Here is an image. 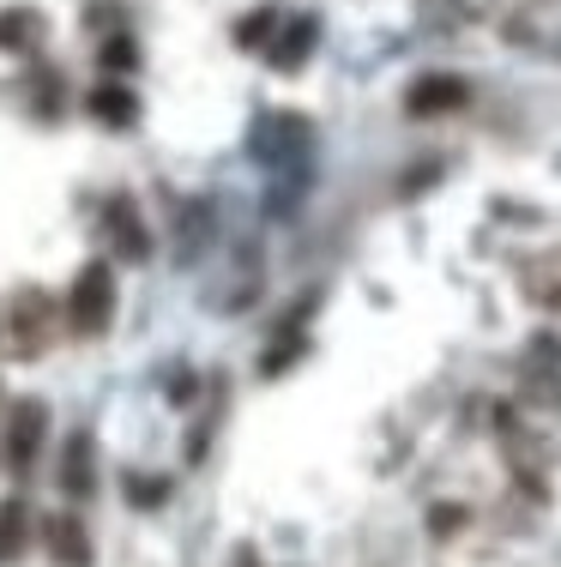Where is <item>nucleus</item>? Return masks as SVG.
Instances as JSON below:
<instances>
[{
	"label": "nucleus",
	"mask_w": 561,
	"mask_h": 567,
	"mask_svg": "<svg viewBox=\"0 0 561 567\" xmlns=\"http://www.w3.org/2000/svg\"><path fill=\"white\" fill-rule=\"evenodd\" d=\"M429 525H435V532H459V525H465V513H459V507H440Z\"/></svg>",
	"instance_id": "nucleus-17"
},
{
	"label": "nucleus",
	"mask_w": 561,
	"mask_h": 567,
	"mask_svg": "<svg viewBox=\"0 0 561 567\" xmlns=\"http://www.w3.org/2000/svg\"><path fill=\"white\" fill-rule=\"evenodd\" d=\"M61 320L73 339H103L115 320V266L110 260H85L66 284V302H61Z\"/></svg>",
	"instance_id": "nucleus-2"
},
{
	"label": "nucleus",
	"mask_w": 561,
	"mask_h": 567,
	"mask_svg": "<svg viewBox=\"0 0 561 567\" xmlns=\"http://www.w3.org/2000/svg\"><path fill=\"white\" fill-rule=\"evenodd\" d=\"M103 73H115V79H122V73H133V66H139V43H133V37L127 31H110V37H103Z\"/></svg>",
	"instance_id": "nucleus-15"
},
{
	"label": "nucleus",
	"mask_w": 561,
	"mask_h": 567,
	"mask_svg": "<svg viewBox=\"0 0 561 567\" xmlns=\"http://www.w3.org/2000/svg\"><path fill=\"white\" fill-rule=\"evenodd\" d=\"M164 495H169V483H164V477H139V471L127 477V502H133V507H157Z\"/></svg>",
	"instance_id": "nucleus-16"
},
{
	"label": "nucleus",
	"mask_w": 561,
	"mask_h": 567,
	"mask_svg": "<svg viewBox=\"0 0 561 567\" xmlns=\"http://www.w3.org/2000/svg\"><path fill=\"white\" fill-rule=\"evenodd\" d=\"M314 37H320V24H314V19H284V24H278V37L266 43V61H272L278 73H297V66L309 61Z\"/></svg>",
	"instance_id": "nucleus-11"
},
{
	"label": "nucleus",
	"mask_w": 561,
	"mask_h": 567,
	"mask_svg": "<svg viewBox=\"0 0 561 567\" xmlns=\"http://www.w3.org/2000/svg\"><path fill=\"white\" fill-rule=\"evenodd\" d=\"M85 110H91V121H103V127H133V121H139V97L110 79V85H97L85 97Z\"/></svg>",
	"instance_id": "nucleus-13"
},
{
	"label": "nucleus",
	"mask_w": 561,
	"mask_h": 567,
	"mask_svg": "<svg viewBox=\"0 0 561 567\" xmlns=\"http://www.w3.org/2000/svg\"><path fill=\"white\" fill-rule=\"evenodd\" d=\"M43 435H49V404L43 399H19L7 411V435H0V465L12 471V477H24V471L43 458Z\"/></svg>",
	"instance_id": "nucleus-3"
},
{
	"label": "nucleus",
	"mask_w": 561,
	"mask_h": 567,
	"mask_svg": "<svg viewBox=\"0 0 561 567\" xmlns=\"http://www.w3.org/2000/svg\"><path fill=\"white\" fill-rule=\"evenodd\" d=\"M31 507L19 502V495H7V502H0V567H12L24 556V549H31Z\"/></svg>",
	"instance_id": "nucleus-12"
},
{
	"label": "nucleus",
	"mask_w": 561,
	"mask_h": 567,
	"mask_svg": "<svg viewBox=\"0 0 561 567\" xmlns=\"http://www.w3.org/2000/svg\"><path fill=\"white\" fill-rule=\"evenodd\" d=\"M43 544H49V556H55L61 567H91V532L79 525V513H49L43 519Z\"/></svg>",
	"instance_id": "nucleus-9"
},
{
	"label": "nucleus",
	"mask_w": 561,
	"mask_h": 567,
	"mask_svg": "<svg viewBox=\"0 0 561 567\" xmlns=\"http://www.w3.org/2000/svg\"><path fill=\"white\" fill-rule=\"evenodd\" d=\"M278 24H284V7H260V12H248V19L236 24V43H242V49H266Z\"/></svg>",
	"instance_id": "nucleus-14"
},
{
	"label": "nucleus",
	"mask_w": 561,
	"mask_h": 567,
	"mask_svg": "<svg viewBox=\"0 0 561 567\" xmlns=\"http://www.w3.org/2000/svg\"><path fill=\"white\" fill-rule=\"evenodd\" d=\"M103 229H110V248L122 254V260H145V254H152V229H145L139 206H133L127 194H115L110 206H103Z\"/></svg>",
	"instance_id": "nucleus-5"
},
{
	"label": "nucleus",
	"mask_w": 561,
	"mask_h": 567,
	"mask_svg": "<svg viewBox=\"0 0 561 567\" xmlns=\"http://www.w3.org/2000/svg\"><path fill=\"white\" fill-rule=\"evenodd\" d=\"M91 489H97V447H91V429H73L61 447V495L91 502Z\"/></svg>",
	"instance_id": "nucleus-6"
},
{
	"label": "nucleus",
	"mask_w": 561,
	"mask_h": 567,
	"mask_svg": "<svg viewBox=\"0 0 561 567\" xmlns=\"http://www.w3.org/2000/svg\"><path fill=\"white\" fill-rule=\"evenodd\" d=\"M236 567H260V556H253V549H242V556H236Z\"/></svg>",
	"instance_id": "nucleus-18"
},
{
	"label": "nucleus",
	"mask_w": 561,
	"mask_h": 567,
	"mask_svg": "<svg viewBox=\"0 0 561 567\" xmlns=\"http://www.w3.org/2000/svg\"><path fill=\"white\" fill-rule=\"evenodd\" d=\"M61 327V308L49 290H37V284H24V290H12L7 302H0V357L7 362H37L49 350Z\"/></svg>",
	"instance_id": "nucleus-1"
},
{
	"label": "nucleus",
	"mask_w": 561,
	"mask_h": 567,
	"mask_svg": "<svg viewBox=\"0 0 561 567\" xmlns=\"http://www.w3.org/2000/svg\"><path fill=\"white\" fill-rule=\"evenodd\" d=\"M526 393L538 404L561 399V339H555V332H538L531 350H526Z\"/></svg>",
	"instance_id": "nucleus-8"
},
{
	"label": "nucleus",
	"mask_w": 561,
	"mask_h": 567,
	"mask_svg": "<svg viewBox=\"0 0 561 567\" xmlns=\"http://www.w3.org/2000/svg\"><path fill=\"white\" fill-rule=\"evenodd\" d=\"M49 37V19L43 7H0V55H31V49H43Z\"/></svg>",
	"instance_id": "nucleus-10"
},
{
	"label": "nucleus",
	"mask_w": 561,
	"mask_h": 567,
	"mask_svg": "<svg viewBox=\"0 0 561 567\" xmlns=\"http://www.w3.org/2000/svg\"><path fill=\"white\" fill-rule=\"evenodd\" d=\"M519 296L543 315H561V248H543L519 266Z\"/></svg>",
	"instance_id": "nucleus-7"
},
{
	"label": "nucleus",
	"mask_w": 561,
	"mask_h": 567,
	"mask_svg": "<svg viewBox=\"0 0 561 567\" xmlns=\"http://www.w3.org/2000/svg\"><path fill=\"white\" fill-rule=\"evenodd\" d=\"M465 103H471V85H465L459 73H423V79H411V91H405V115L411 121L453 115V110H465Z\"/></svg>",
	"instance_id": "nucleus-4"
}]
</instances>
